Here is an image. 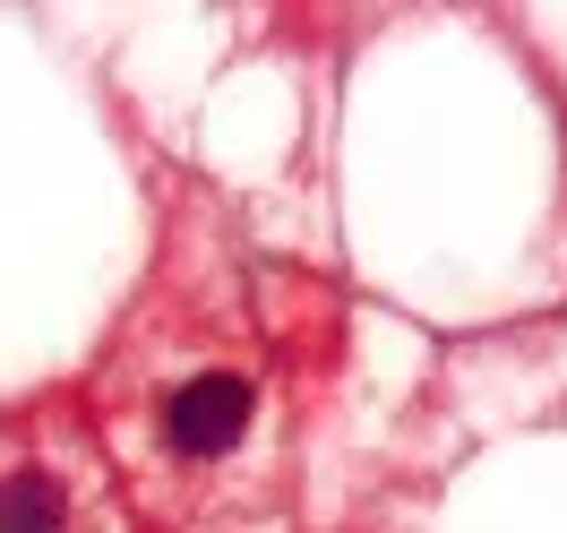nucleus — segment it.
Returning a JSON list of instances; mask_svg holds the SVG:
<instances>
[{
    "label": "nucleus",
    "mask_w": 567,
    "mask_h": 533,
    "mask_svg": "<svg viewBox=\"0 0 567 533\" xmlns=\"http://www.w3.org/2000/svg\"><path fill=\"white\" fill-rule=\"evenodd\" d=\"M146 430L173 457V473L241 457L249 430H258V379L241 361H181L173 379L155 388V404H146Z\"/></svg>",
    "instance_id": "f257e3e1"
},
{
    "label": "nucleus",
    "mask_w": 567,
    "mask_h": 533,
    "mask_svg": "<svg viewBox=\"0 0 567 533\" xmlns=\"http://www.w3.org/2000/svg\"><path fill=\"white\" fill-rule=\"evenodd\" d=\"M70 516H78V491L52 464L0 473V533H70Z\"/></svg>",
    "instance_id": "f03ea898"
}]
</instances>
